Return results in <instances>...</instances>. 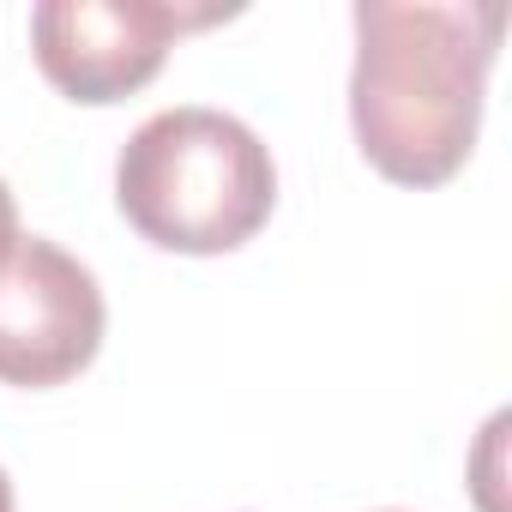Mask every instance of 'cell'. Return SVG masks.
<instances>
[{
    "label": "cell",
    "mask_w": 512,
    "mask_h": 512,
    "mask_svg": "<svg viewBox=\"0 0 512 512\" xmlns=\"http://www.w3.org/2000/svg\"><path fill=\"white\" fill-rule=\"evenodd\" d=\"M494 49V0H362L350 67V127L362 157L398 187L452 181L482 127Z\"/></svg>",
    "instance_id": "obj_1"
},
{
    "label": "cell",
    "mask_w": 512,
    "mask_h": 512,
    "mask_svg": "<svg viewBox=\"0 0 512 512\" xmlns=\"http://www.w3.org/2000/svg\"><path fill=\"white\" fill-rule=\"evenodd\" d=\"M121 217L169 253H229L278 205V163L247 121L181 103L139 121L115 157Z\"/></svg>",
    "instance_id": "obj_2"
},
{
    "label": "cell",
    "mask_w": 512,
    "mask_h": 512,
    "mask_svg": "<svg viewBox=\"0 0 512 512\" xmlns=\"http://www.w3.org/2000/svg\"><path fill=\"white\" fill-rule=\"evenodd\" d=\"M223 19V7L169 0H43L31 13V49L43 79L73 103H121L157 79L169 43Z\"/></svg>",
    "instance_id": "obj_3"
},
{
    "label": "cell",
    "mask_w": 512,
    "mask_h": 512,
    "mask_svg": "<svg viewBox=\"0 0 512 512\" xmlns=\"http://www.w3.org/2000/svg\"><path fill=\"white\" fill-rule=\"evenodd\" d=\"M103 290L91 266L43 235H19L0 260V386H61L103 344Z\"/></svg>",
    "instance_id": "obj_4"
},
{
    "label": "cell",
    "mask_w": 512,
    "mask_h": 512,
    "mask_svg": "<svg viewBox=\"0 0 512 512\" xmlns=\"http://www.w3.org/2000/svg\"><path fill=\"white\" fill-rule=\"evenodd\" d=\"M19 247V205H13V187L0 181V260Z\"/></svg>",
    "instance_id": "obj_5"
},
{
    "label": "cell",
    "mask_w": 512,
    "mask_h": 512,
    "mask_svg": "<svg viewBox=\"0 0 512 512\" xmlns=\"http://www.w3.org/2000/svg\"><path fill=\"white\" fill-rule=\"evenodd\" d=\"M0 512H13V476L0 470Z\"/></svg>",
    "instance_id": "obj_6"
}]
</instances>
